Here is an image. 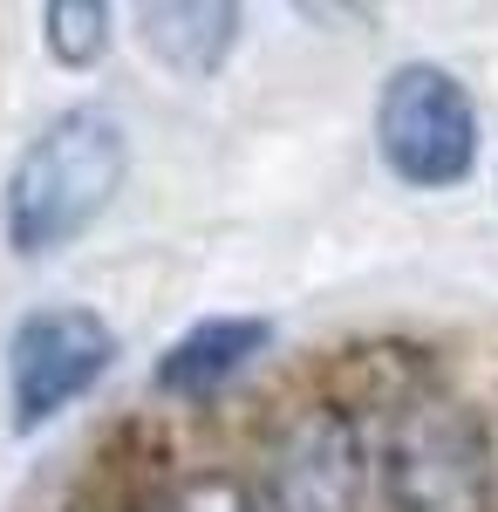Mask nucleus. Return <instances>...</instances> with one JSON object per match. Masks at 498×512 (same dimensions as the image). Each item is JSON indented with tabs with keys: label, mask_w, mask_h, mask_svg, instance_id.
I'll return each mask as SVG.
<instances>
[{
	"label": "nucleus",
	"mask_w": 498,
	"mask_h": 512,
	"mask_svg": "<svg viewBox=\"0 0 498 512\" xmlns=\"http://www.w3.org/2000/svg\"><path fill=\"white\" fill-rule=\"evenodd\" d=\"M123 171H130V137L110 110L76 103V110L48 117L28 137V151L14 158L7 192H0L7 246L21 260H41V253L82 239L103 219V205L123 192Z\"/></svg>",
	"instance_id": "1"
},
{
	"label": "nucleus",
	"mask_w": 498,
	"mask_h": 512,
	"mask_svg": "<svg viewBox=\"0 0 498 512\" xmlns=\"http://www.w3.org/2000/svg\"><path fill=\"white\" fill-rule=\"evenodd\" d=\"M383 492L396 512H485L492 506V431L444 390H423L383 431Z\"/></svg>",
	"instance_id": "2"
},
{
	"label": "nucleus",
	"mask_w": 498,
	"mask_h": 512,
	"mask_svg": "<svg viewBox=\"0 0 498 512\" xmlns=\"http://www.w3.org/2000/svg\"><path fill=\"white\" fill-rule=\"evenodd\" d=\"M376 151L417 192H444V185L471 178V164H478L471 89L437 62H403L376 103Z\"/></svg>",
	"instance_id": "3"
},
{
	"label": "nucleus",
	"mask_w": 498,
	"mask_h": 512,
	"mask_svg": "<svg viewBox=\"0 0 498 512\" xmlns=\"http://www.w3.org/2000/svg\"><path fill=\"white\" fill-rule=\"evenodd\" d=\"M362 424L335 410L328 396L280 417V431L260 444L253 506L260 512H355L362 506Z\"/></svg>",
	"instance_id": "4"
},
{
	"label": "nucleus",
	"mask_w": 498,
	"mask_h": 512,
	"mask_svg": "<svg viewBox=\"0 0 498 512\" xmlns=\"http://www.w3.org/2000/svg\"><path fill=\"white\" fill-rule=\"evenodd\" d=\"M116 362V335L96 308H35L7 342V396L14 424L41 431L76 396L96 390V376Z\"/></svg>",
	"instance_id": "5"
},
{
	"label": "nucleus",
	"mask_w": 498,
	"mask_h": 512,
	"mask_svg": "<svg viewBox=\"0 0 498 512\" xmlns=\"http://www.w3.org/2000/svg\"><path fill=\"white\" fill-rule=\"evenodd\" d=\"M273 342V321L260 315H212V321H198V328H185L171 349L157 355V369H151V383L164 396H212L219 383H232L253 355Z\"/></svg>",
	"instance_id": "6"
},
{
	"label": "nucleus",
	"mask_w": 498,
	"mask_h": 512,
	"mask_svg": "<svg viewBox=\"0 0 498 512\" xmlns=\"http://www.w3.org/2000/svg\"><path fill=\"white\" fill-rule=\"evenodd\" d=\"M239 41V7L232 0H171V7H144V48L178 76H219Z\"/></svg>",
	"instance_id": "7"
},
{
	"label": "nucleus",
	"mask_w": 498,
	"mask_h": 512,
	"mask_svg": "<svg viewBox=\"0 0 498 512\" xmlns=\"http://www.w3.org/2000/svg\"><path fill=\"white\" fill-rule=\"evenodd\" d=\"M423 390H437L430 383V369H423L417 349H403V342H376V349H348V362L335 369V410H348V417H362V410H383V417H396V410H410Z\"/></svg>",
	"instance_id": "8"
},
{
	"label": "nucleus",
	"mask_w": 498,
	"mask_h": 512,
	"mask_svg": "<svg viewBox=\"0 0 498 512\" xmlns=\"http://www.w3.org/2000/svg\"><path fill=\"white\" fill-rule=\"evenodd\" d=\"M41 28H48V55L62 69H89L110 48V7L103 0H55L41 14Z\"/></svg>",
	"instance_id": "9"
},
{
	"label": "nucleus",
	"mask_w": 498,
	"mask_h": 512,
	"mask_svg": "<svg viewBox=\"0 0 498 512\" xmlns=\"http://www.w3.org/2000/svg\"><path fill=\"white\" fill-rule=\"evenodd\" d=\"M157 512H260V506H253V492H246L239 478L198 472V478H178V485L157 499Z\"/></svg>",
	"instance_id": "10"
},
{
	"label": "nucleus",
	"mask_w": 498,
	"mask_h": 512,
	"mask_svg": "<svg viewBox=\"0 0 498 512\" xmlns=\"http://www.w3.org/2000/svg\"><path fill=\"white\" fill-rule=\"evenodd\" d=\"M96 512H123V506H96Z\"/></svg>",
	"instance_id": "11"
}]
</instances>
